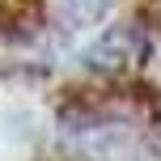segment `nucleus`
I'll return each instance as SVG.
<instances>
[{
	"label": "nucleus",
	"instance_id": "7ed1b4c3",
	"mask_svg": "<svg viewBox=\"0 0 161 161\" xmlns=\"http://www.w3.org/2000/svg\"><path fill=\"white\" fill-rule=\"evenodd\" d=\"M119 0H47V25L59 38H72V34L97 25Z\"/></svg>",
	"mask_w": 161,
	"mask_h": 161
},
{
	"label": "nucleus",
	"instance_id": "f03ea898",
	"mask_svg": "<svg viewBox=\"0 0 161 161\" xmlns=\"http://www.w3.org/2000/svg\"><path fill=\"white\" fill-rule=\"evenodd\" d=\"M153 55V25L144 17H131V21H114L80 51V72L89 76H127L131 68H140Z\"/></svg>",
	"mask_w": 161,
	"mask_h": 161
},
{
	"label": "nucleus",
	"instance_id": "f257e3e1",
	"mask_svg": "<svg viewBox=\"0 0 161 161\" xmlns=\"http://www.w3.org/2000/svg\"><path fill=\"white\" fill-rule=\"evenodd\" d=\"M157 89L127 85L114 93L72 89L55 110V131L68 161H148L157 153Z\"/></svg>",
	"mask_w": 161,
	"mask_h": 161
},
{
	"label": "nucleus",
	"instance_id": "20e7f679",
	"mask_svg": "<svg viewBox=\"0 0 161 161\" xmlns=\"http://www.w3.org/2000/svg\"><path fill=\"white\" fill-rule=\"evenodd\" d=\"M47 25V4L38 0H17V4L0 8V38L4 42H34Z\"/></svg>",
	"mask_w": 161,
	"mask_h": 161
}]
</instances>
